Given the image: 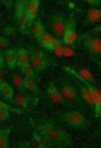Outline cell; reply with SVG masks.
I'll use <instances>...</instances> for the list:
<instances>
[{"label":"cell","mask_w":101,"mask_h":148,"mask_svg":"<svg viewBox=\"0 0 101 148\" xmlns=\"http://www.w3.org/2000/svg\"><path fill=\"white\" fill-rule=\"evenodd\" d=\"M32 126L40 135L44 136L55 146H66L73 143L72 136L66 130L55 125L50 120H39L36 124L31 120Z\"/></svg>","instance_id":"obj_1"},{"label":"cell","mask_w":101,"mask_h":148,"mask_svg":"<svg viewBox=\"0 0 101 148\" xmlns=\"http://www.w3.org/2000/svg\"><path fill=\"white\" fill-rule=\"evenodd\" d=\"M82 41L84 43L86 50L98 63L100 62L101 55V39H100V27L93 29L85 33L82 36Z\"/></svg>","instance_id":"obj_2"},{"label":"cell","mask_w":101,"mask_h":148,"mask_svg":"<svg viewBox=\"0 0 101 148\" xmlns=\"http://www.w3.org/2000/svg\"><path fill=\"white\" fill-rule=\"evenodd\" d=\"M62 70H64L66 72H68L70 75L74 76L78 81H79L80 83H82L83 85H85L86 87L88 88V90L90 91L91 95H92V98H93V102H94V109L95 111V116L96 118H99L100 116V112H101V93L94 85H92L91 83L85 81L84 79H82L75 71L73 70V68H70V66H62Z\"/></svg>","instance_id":"obj_3"},{"label":"cell","mask_w":101,"mask_h":148,"mask_svg":"<svg viewBox=\"0 0 101 148\" xmlns=\"http://www.w3.org/2000/svg\"><path fill=\"white\" fill-rule=\"evenodd\" d=\"M57 116L61 121L66 122L70 126L77 129H85L90 126V122L83 113L79 111H68V112H60Z\"/></svg>","instance_id":"obj_4"},{"label":"cell","mask_w":101,"mask_h":148,"mask_svg":"<svg viewBox=\"0 0 101 148\" xmlns=\"http://www.w3.org/2000/svg\"><path fill=\"white\" fill-rule=\"evenodd\" d=\"M77 39H78V34H77V29H76V18H75V14L73 12L72 15H70V18L66 21V30H64V34L62 36V42L64 44H66V45L75 47Z\"/></svg>","instance_id":"obj_5"},{"label":"cell","mask_w":101,"mask_h":148,"mask_svg":"<svg viewBox=\"0 0 101 148\" xmlns=\"http://www.w3.org/2000/svg\"><path fill=\"white\" fill-rule=\"evenodd\" d=\"M50 60L42 51L33 50L30 54V64L36 73L43 72L47 66H49Z\"/></svg>","instance_id":"obj_6"},{"label":"cell","mask_w":101,"mask_h":148,"mask_svg":"<svg viewBox=\"0 0 101 148\" xmlns=\"http://www.w3.org/2000/svg\"><path fill=\"white\" fill-rule=\"evenodd\" d=\"M50 30L57 38H62L66 26V20L62 12H57L50 18Z\"/></svg>","instance_id":"obj_7"},{"label":"cell","mask_w":101,"mask_h":148,"mask_svg":"<svg viewBox=\"0 0 101 148\" xmlns=\"http://www.w3.org/2000/svg\"><path fill=\"white\" fill-rule=\"evenodd\" d=\"M47 95L50 98V100L52 102L56 103V104H62V105H70V103L68 102V100H66V98L61 95V93L59 92V90L57 89V87L55 86L54 82L50 81L49 85L47 87Z\"/></svg>","instance_id":"obj_8"},{"label":"cell","mask_w":101,"mask_h":148,"mask_svg":"<svg viewBox=\"0 0 101 148\" xmlns=\"http://www.w3.org/2000/svg\"><path fill=\"white\" fill-rule=\"evenodd\" d=\"M59 92L61 93V95L66 98L68 101H74V102L79 103L80 105H82V100L80 96L78 95L77 91L74 89L72 86L68 83H66V81H61L60 82V90Z\"/></svg>","instance_id":"obj_9"},{"label":"cell","mask_w":101,"mask_h":148,"mask_svg":"<svg viewBox=\"0 0 101 148\" xmlns=\"http://www.w3.org/2000/svg\"><path fill=\"white\" fill-rule=\"evenodd\" d=\"M39 5H40V0H30L28 2V5H27V15H28L30 27H32L34 20L37 16L38 10H39Z\"/></svg>","instance_id":"obj_10"},{"label":"cell","mask_w":101,"mask_h":148,"mask_svg":"<svg viewBox=\"0 0 101 148\" xmlns=\"http://www.w3.org/2000/svg\"><path fill=\"white\" fill-rule=\"evenodd\" d=\"M55 40H56V37H54V36L49 34V33L45 32L38 38L37 41L39 42L43 47L46 48L47 50H51V48H52Z\"/></svg>","instance_id":"obj_11"},{"label":"cell","mask_w":101,"mask_h":148,"mask_svg":"<svg viewBox=\"0 0 101 148\" xmlns=\"http://www.w3.org/2000/svg\"><path fill=\"white\" fill-rule=\"evenodd\" d=\"M73 70L81 77L82 79H84L85 81L91 83L92 85H96L97 84V81L95 79V77L92 75V73L88 70V69H85V68H73Z\"/></svg>","instance_id":"obj_12"},{"label":"cell","mask_w":101,"mask_h":148,"mask_svg":"<svg viewBox=\"0 0 101 148\" xmlns=\"http://www.w3.org/2000/svg\"><path fill=\"white\" fill-rule=\"evenodd\" d=\"M100 20H101V10L99 8H97V7H92L87 12L85 25L95 24V23L99 22Z\"/></svg>","instance_id":"obj_13"},{"label":"cell","mask_w":101,"mask_h":148,"mask_svg":"<svg viewBox=\"0 0 101 148\" xmlns=\"http://www.w3.org/2000/svg\"><path fill=\"white\" fill-rule=\"evenodd\" d=\"M12 99L14 105H16L20 108H25V109L28 108L29 103L33 102V98L28 97V96L24 95V94H18L14 97H12Z\"/></svg>","instance_id":"obj_14"},{"label":"cell","mask_w":101,"mask_h":148,"mask_svg":"<svg viewBox=\"0 0 101 148\" xmlns=\"http://www.w3.org/2000/svg\"><path fill=\"white\" fill-rule=\"evenodd\" d=\"M16 52H18L16 49L11 48L9 50L5 51L4 56H3V58L5 59V62H6L7 66H8L10 70H12L16 65Z\"/></svg>","instance_id":"obj_15"},{"label":"cell","mask_w":101,"mask_h":148,"mask_svg":"<svg viewBox=\"0 0 101 148\" xmlns=\"http://www.w3.org/2000/svg\"><path fill=\"white\" fill-rule=\"evenodd\" d=\"M30 62V53L22 48V49H18V52H16V64L22 66L24 64Z\"/></svg>","instance_id":"obj_16"},{"label":"cell","mask_w":101,"mask_h":148,"mask_svg":"<svg viewBox=\"0 0 101 148\" xmlns=\"http://www.w3.org/2000/svg\"><path fill=\"white\" fill-rule=\"evenodd\" d=\"M33 135H34V139L39 143L41 148H47V147H53V146H55L54 144L51 143L47 138H45L44 136L40 135L35 129H34V131H33Z\"/></svg>","instance_id":"obj_17"},{"label":"cell","mask_w":101,"mask_h":148,"mask_svg":"<svg viewBox=\"0 0 101 148\" xmlns=\"http://www.w3.org/2000/svg\"><path fill=\"white\" fill-rule=\"evenodd\" d=\"M79 87H80V91H81V94H82V97H83L84 100L87 102V104L89 105L90 107H94V102H93V98H92V95H91L90 91L88 90V88L86 87L85 85L83 84H79Z\"/></svg>","instance_id":"obj_18"},{"label":"cell","mask_w":101,"mask_h":148,"mask_svg":"<svg viewBox=\"0 0 101 148\" xmlns=\"http://www.w3.org/2000/svg\"><path fill=\"white\" fill-rule=\"evenodd\" d=\"M0 92L2 93V95L4 96L6 99H8L9 101L12 100V97H13V90L6 82L4 81H0Z\"/></svg>","instance_id":"obj_19"},{"label":"cell","mask_w":101,"mask_h":148,"mask_svg":"<svg viewBox=\"0 0 101 148\" xmlns=\"http://www.w3.org/2000/svg\"><path fill=\"white\" fill-rule=\"evenodd\" d=\"M10 128L0 129V148H7L9 146Z\"/></svg>","instance_id":"obj_20"},{"label":"cell","mask_w":101,"mask_h":148,"mask_svg":"<svg viewBox=\"0 0 101 148\" xmlns=\"http://www.w3.org/2000/svg\"><path fill=\"white\" fill-rule=\"evenodd\" d=\"M31 28H32V34H33V36L36 39H38L43 33L46 32L44 26H43V23H42V21L40 20V18L37 20V22H36L35 24L33 25V27H31Z\"/></svg>","instance_id":"obj_21"},{"label":"cell","mask_w":101,"mask_h":148,"mask_svg":"<svg viewBox=\"0 0 101 148\" xmlns=\"http://www.w3.org/2000/svg\"><path fill=\"white\" fill-rule=\"evenodd\" d=\"M25 88L29 90H32L35 93H38V79L25 77Z\"/></svg>","instance_id":"obj_22"},{"label":"cell","mask_w":101,"mask_h":148,"mask_svg":"<svg viewBox=\"0 0 101 148\" xmlns=\"http://www.w3.org/2000/svg\"><path fill=\"white\" fill-rule=\"evenodd\" d=\"M12 84L13 86L18 90V91H24L26 88H25V79L23 78L22 75L20 74H13L12 76Z\"/></svg>","instance_id":"obj_23"},{"label":"cell","mask_w":101,"mask_h":148,"mask_svg":"<svg viewBox=\"0 0 101 148\" xmlns=\"http://www.w3.org/2000/svg\"><path fill=\"white\" fill-rule=\"evenodd\" d=\"M62 47H63V42H61L60 40L56 39L50 51H52V52L54 53L55 56L62 57Z\"/></svg>","instance_id":"obj_24"},{"label":"cell","mask_w":101,"mask_h":148,"mask_svg":"<svg viewBox=\"0 0 101 148\" xmlns=\"http://www.w3.org/2000/svg\"><path fill=\"white\" fill-rule=\"evenodd\" d=\"M20 68H22V74L24 75L25 77H30V78L38 79L35 74V71H34V69L32 68V65L30 64V63H27V64L22 65Z\"/></svg>","instance_id":"obj_25"},{"label":"cell","mask_w":101,"mask_h":148,"mask_svg":"<svg viewBox=\"0 0 101 148\" xmlns=\"http://www.w3.org/2000/svg\"><path fill=\"white\" fill-rule=\"evenodd\" d=\"M76 55L75 47H72L70 45H66L63 43V47H62V57H66V58H70Z\"/></svg>","instance_id":"obj_26"},{"label":"cell","mask_w":101,"mask_h":148,"mask_svg":"<svg viewBox=\"0 0 101 148\" xmlns=\"http://www.w3.org/2000/svg\"><path fill=\"white\" fill-rule=\"evenodd\" d=\"M20 147H28V148H41L37 141L35 139L29 140L26 142H22V143H18Z\"/></svg>","instance_id":"obj_27"},{"label":"cell","mask_w":101,"mask_h":148,"mask_svg":"<svg viewBox=\"0 0 101 148\" xmlns=\"http://www.w3.org/2000/svg\"><path fill=\"white\" fill-rule=\"evenodd\" d=\"M3 108H6V109H8V110L13 111V112H16V113L24 112V110H22V109L16 108V107H11V106H9V105L5 104V103H3V102H1V101H0V109H3Z\"/></svg>","instance_id":"obj_28"},{"label":"cell","mask_w":101,"mask_h":148,"mask_svg":"<svg viewBox=\"0 0 101 148\" xmlns=\"http://www.w3.org/2000/svg\"><path fill=\"white\" fill-rule=\"evenodd\" d=\"M9 46V40L4 37H0V50H6Z\"/></svg>","instance_id":"obj_29"},{"label":"cell","mask_w":101,"mask_h":148,"mask_svg":"<svg viewBox=\"0 0 101 148\" xmlns=\"http://www.w3.org/2000/svg\"><path fill=\"white\" fill-rule=\"evenodd\" d=\"M8 109L6 108H3V109H0V122H3L4 120H6L7 118L9 116V112H8Z\"/></svg>","instance_id":"obj_30"},{"label":"cell","mask_w":101,"mask_h":148,"mask_svg":"<svg viewBox=\"0 0 101 148\" xmlns=\"http://www.w3.org/2000/svg\"><path fill=\"white\" fill-rule=\"evenodd\" d=\"M5 6L7 7V9H10L11 8V5H12V0H0Z\"/></svg>","instance_id":"obj_31"},{"label":"cell","mask_w":101,"mask_h":148,"mask_svg":"<svg viewBox=\"0 0 101 148\" xmlns=\"http://www.w3.org/2000/svg\"><path fill=\"white\" fill-rule=\"evenodd\" d=\"M84 1H86V2L89 3V4L93 5V6H97V5L100 4V0H84Z\"/></svg>","instance_id":"obj_32"},{"label":"cell","mask_w":101,"mask_h":148,"mask_svg":"<svg viewBox=\"0 0 101 148\" xmlns=\"http://www.w3.org/2000/svg\"><path fill=\"white\" fill-rule=\"evenodd\" d=\"M3 60H4V58H3V54H2V52L0 51V66H3Z\"/></svg>","instance_id":"obj_33"},{"label":"cell","mask_w":101,"mask_h":148,"mask_svg":"<svg viewBox=\"0 0 101 148\" xmlns=\"http://www.w3.org/2000/svg\"><path fill=\"white\" fill-rule=\"evenodd\" d=\"M3 76H4V72H3V66H0V81L2 80Z\"/></svg>","instance_id":"obj_34"},{"label":"cell","mask_w":101,"mask_h":148,"mask_svg":"<svg viewBox=\"0 0 101 148\" xmlns=\"http://www.w3.org/2000/svg\"><path fill=\"white\" fill-rule=\"evenodd\" d=\"M0 24H1V14H0Z\"/></svg>","instance_id":"obj_35"}]
</instances>
